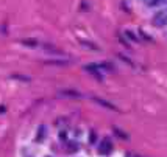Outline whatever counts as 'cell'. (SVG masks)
I'll use <instances>...</instances> for the list:
<instances>
[{
	"label": "cell",
	"instance_id": "cell-1",
	"mask_svg": "<svg viewBox=\"0 0 167 157\" xmlns=\"http://www.w3.org/2000/svg\"><path fill=\"white\" fill-rule=\"evenodd\" d=\"M111 151H112V143H111V140H109V139H103L102 143H100V146H99V152L103 154V155H106V154H109Z\"/></svg>",
	"mask_w": 167,
	"mask_h": 157
},
{
	"label": "cell",
	"instance_id": "cell-2",
	"mask_svg": "<svg viewBox=\"0 0 167 157\" xmlns=\"http://www.w3.org/2000/svg\"><path fill=\"white\" fill-rule=\"evenodd\" d=\"M94 101H95V103H99L100 106H105L106 109H111V111H117V108L114 106V104L108 103L106 100H102V98H97V96H94Z\"/></svg>",
	"mask_w": 167,
	"mask_h": 157
},
{
	"label": "cell",
	"instance_id": "cell-3",
	"mask_svg": "<svg viewBox=\"0 0 167 157\" xmlns=\"http://www.w3.org/2000/svg\"><path fill=\"white\" fill-rule=\"evenodd\" d=\"M59 95L67 96V98H81V95L78 92H75V90H63V92H59Z\"/></svg>",
	"mask_w": 167,
	"mask_h": 157
},
{
	"label": "cell",
	"instance_id": "cell-4",
	"mask_svg": "<svg viewBox=\"0 0 167 157\" xmlns=\"http://www.w3.org/2000/svg\"><path fill=\"white\" fill-rule=\"evenodd\" d=\"M78 148H80V146H78V143H77V142H69V143L66 145V151H67V152H70V154H72V152H77V151H78Z\"/></svg>",
	"mask_w": 167,
	"mask_h": 157
},
{
	"label": "cell",
	"instance_id": "cell-5",
	"mask_svg": "<svg viewBox=\"0 0 167 157\" xmlns=\"http://www.w3.org/2000/svg\"><path fill=\"white\" fill-rule=\"evenodd\" d=\"M44 50L47 51V53H52V55H63V51H61V50H56L55 47H50L49 44H45V45H44Z\"/></svg>",
	"mask_w": 167,
	"mask_h": 157
},
{
	"label": "cell",
	"instance_id": "cell-6",
	"mask_svg": "<svg viewBox=\"0 0 167 157\" xmlns=\"http://www.w3.org/2000/svg\"><path fill=\"white\" fill-rule=\"evenodd\" d=\"M45 137V126L42 124V126H39V129H38V140H42Z\"/></svg>",
	"mask_w": 167,
	"mask_h": 157
},
{
	"label": "cell",
	"instance_id": "cell-7",
	"mask_svg": "<svg viewBox=\"0 0 167 157\" xmlns=\"http://www.w3.org/2000/svg\"><path fill=\"white\" fill-rule=\"evenodd\" d=\"M114 132L119 135V137H122V139H128V135H125V134H122V131L120 129H117V128H114Z\"/></svg>",
	"mask_w": 167,
	"mask_h": 157
},
{
	"label": "cell",
	"instance_id": "cell-8",
	"mask_svg": "<svg viewBox=\"0 0 167 157\" xmlns=\"http://www.w3.org/2000/svg\"><path fill=\"white\" fill-rule=\"evenodd\" d=\"M23 44H25V45L28 44V47H36V45H38L36 41H30V39H28V41H23Z\"/></svg>",
	"mask_w": 167,
	"mask_h": 157
},
{
	"label": "cell",
	"instance_id": "cell-9",
	"mask_svg": "<svg viewBox=\"0 0 167 157\" xmlns=\"http://www.w3.org/2000/svg\"><path fill=\"white\" fill-rule=\"evenodd\" d=\"M59 139H61V140H66V132H61V134H59Z\"/></svg>",
	"mask_w": 167,
	"mask_h": 157
},
{
	"label": "cell",
	"instance_id": "cell-10",
	"mask_svg": "<svg viewBox=\"0 0 167 157\" xmlns=\"http://www.w3.org/2000/svg\"><path fill=\"white\" fill-rule=\"evenodd\" d=\"M159 2H162V0H152V5H158Z\"/></svg>",
	"mask_w": 167,
	"mask_h": 157
},
{
	"label": "cell",
	"instance_id": "cell-11",
	"mask_svg": "<svg viewBox=\"0 0 167 157\" xmlns=\"http://www.w3.org/2000/svg\"><path fill=\"white\" fill-rule=\"evenodd\" d=\"M47 157H49V155H47Z\"/></svg>",
	"mask_w": 167,
	"mask_h": 157
}]
</instances>
